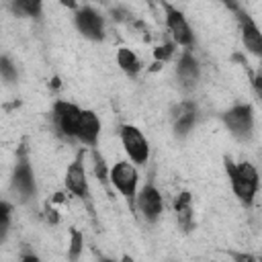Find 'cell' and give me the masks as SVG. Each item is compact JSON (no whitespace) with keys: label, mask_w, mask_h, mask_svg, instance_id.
<instances>
[{"label":"cell","mask_w":262,"mask_h":262,"mask_svg":"<svg viewBox=\"0 0 262 262\" xmlns=\"http://www.w3.org/2000/svg\"><path fill=\"white\" fill-rule=\"evenodd\" d=\"M121 141H123V147L125 151L129 154V158L137 164H143L149 156V145H147V139L143 137V133L133 127V125H123L121 127Z\"/></svg>","instance_id":"1"},{"label":"cell","mask_w":262,"mask_h":262,"mask_svg":"<svg viewBox=\"0 0 262 262\" xmlns=\"http://www.w3.org/2000/svg\"><path fill=\"white\" fill-rule=\"evenodd\" d=\"M111 182L123 196L133 199L137 188V172L129 162H117L111 168Z\"/></svg>","instance_id":"2"},{"label":"cell","mask_w":262,"mask_h":262,"mask_svg":"<svg viewBox=\"0 0 262 262\" xmlns=\"http://www.w3.org/2000/svg\"><path fill=\"white\" fill-rule=\"evenodd\" d=\"M80 113L82 108H78L76 104L72 102H55L53 106V117H55V125L59 127V131L63 135H70V137H76V131H78V123H80Z\"/></svg>","instance_id":"3"},{"label":"cell","mask_w":262,"mask_h":262,"mask_svg":"<svg viewBox=\"0 0 262 262\" xmlns=\"http://www.w3.org/2000/svg\"><path fill=\"white\" fill-rule=\"evenodd\" d=\"M225 125L233 131V135L237 137H248L254 125V115H252V106L250 104H237L231 111L225 113Z\"/></svg>","instance_id":"4"},{"label":"cell","mask_w":262,"mask_h":262,"mask_svg":"<svg viewBox=\"0 0 262 262\" xmlns=\"http://www.w3.org/2000/svg\"><path fill=\"white\" fill-rule=\"evenodd\" d=\"M76 27L88 39H96V41L102 39V33H104L102 16L96 10H92L90 6L78 8V12H76Z\"/></svg>","instance_id":"5"},{"label":"cell","mask_w":262,"mask_h":262,"mask_svg":"<svg viewBox=\"0 0 262 262\" xmlns=\"http://www.w3.org/2000/svg\"><path fill=\"white\" fill-rule=\"evenodd\" d=\"M166 23H168V29H170V33L178 45H190L192 43V33H190V27H188L184 14L170 4H166Z\"/></svg>","instance_id":"6"},{"label":"cell","mask_w":262,"mask_h":262,"mask_svg":"<svg viewBox=\"0 0 262 262\" xmlns=\"http://www.w3.org/2000/svg\"><path fill=\"white\" fill-rule=\"evenodd\" d=\"M66 184L76 196L88 199V180H86V172L82 166V154H78V158L70 164L68 174H66Z\"/></svg>","instance_id":"7"},{"label":"cell","mask_w":262,"mask_h":262,"mask_svg":"<svg viewBox=\"0 0 262 262\" xmlns=\"http://www.w3.org/2000/svg\"><path fill=\"white\" fill-rule=\"evenodd\" d=\"M137 207H139V211L143 213V217L147 221H156L158 215L162 213V196H160L158 188L147 184L137 196Z\"/></svg>","instance_id":"8"},{"label":"cell","mask_w":262,"mask_h":262,"mask_svg":"<svg viewBox=\"0 0 262 262\" xmlns=\"http://www.w3.org/2000/svg\"><path fill=\"white\" fill-rule=\"evenodd\" d=\"M225 170H227V176H229V180H231L233 192H235L246 205H250V203L254 201V194H256L258 186L252 184V182H248L246 178H242V176L237 174V170H235V162H231L229 158H225Z\"/></svg>","instance_id":"9"},{"label":"cell","mask_w":262,"mask_h":262,"mask_svg":"<svg viewBox=\"0 0 262 262\" xmlns=\"http://www.w3.org/2000/svg\"><path fill=\"white\" fill-rule=\"evenodd\" d=\"M100 133V121L92 111H82L80 113V123H78V131L76 137L82 139L88 145H94Z\"/></svg>","instance_id":"10"},{"label":"cell","mask_w":262,"mask_h":262,"mask_svg":"<svg viewBox=\"0 0 262 262\" xmlns=\"http://www.w3.org/2000/svg\"><path fill=\"white\" fill-rule=\"evenodd\" d=\"M12 186L14 190H18L25 199L31 196L35 192V180H33V170L29 166V162L23 158L16 168H14V174H12Z\"/></svg>","instance_id":"11"},{"label":"cell","mask_w":262,"mask_h":262,"mask_svg":"<svg viewBox=\"0 0 262 262\" xmlns=\"http://www.w3.org/2000/svg\"><path fill=\"white\" fill-rule=\"evenodd\" d=\"M239 20H242V37H244L246 47H248L252 53L260 55V53H262V35H260V31H258V27H256L254 20H252L248 14H244V12H239Z\"/></svg>","instance_id":"12"},{"label":"cell","mask_w":262,"mask_h":262,"mask_svg":"<svg viewBox=\"0 0 262 262\" xmlns=\"http://www.w3.org/2000/svg\"><path fill=\"white\" fill-rule=\"evenodd\" d=\"M194 119H196V108L192 102H180L176 108H174V129L178 135H184L188 133V129L194 125Z\"/></svg>","instance_id":"13"},{"label":"cell","mask_w":262,"mask_h":262,"mask_svg":"<svg viewBox=\"0 0 262 262\" xmlns=\"http://www.w3.org/2000/svg\"><path fill=\"white\" fill-rule=\"evenodd\" d=\"M174 209L178 215V223L180 227H184V231H188L192 227V209H190V192H180L174 201Z\"/></svg>","instance_id":"14"},{"label":"cell","mask_w":262,"mask_h":262,"mask_svg":"<svg viewBox=\"0 0 262 262\" xmlns=\"http://www.w3.org/2000/svg\"><path fill=\"white\" fill-rule=\"evenodd\" d=\"M117 63L121 66V70H125L127 74L135 76L139 70H141V61L137 59V55L129 49V47H121L117 51Z\"/></svg>","instance_id":"15"},{"label":"cell","mask_w":262,"mask_h":262,"mask_svg":"<svg viewBox=\"0 0 262 262\" xmlns=\"http://www.w3.org/2000/svg\"><path fill=\"white\" fill-rule=\"evenodd\" d=\"M178 76L190 86L192 82H196V78H199V66H196V61L192 59V55L190 53H184L182 55V59H180V63H178Z\"/></svg>","instance_id":"16"},{"label":"cell","mask_w":262,"mask_h":262,"mask_svg":"<svg viewBox=\"0 0 262 262\" xmlns=\"http://www.w3.org/2000/svg\"><path fill=\"white\" fill-rule=\"evenodd\" d=\"M14 10L23 12L27 16H37L41 12V4L39 2H31V0H20V2H14Z\"/></svg>","instance_id":"17"},{"label":"cell","mask_w":262,"mask_h":262,"mask_svg":"<svg viewBox=\"0 0 262 262\" xmlns=\"http://www.w3.org/2000/svg\"><path fill=\"white\" fill-rule=\"evenodd\" d=\"M82 244H84L82 233L78 229H72V242H70V260L72 262H76L78 256L82 254Z\"/></svg>","instance_id":"18"},{"label":"cell","mask_w":262,"mask_h":262,"mask_svg":"<svg viewBox=\"0 0 262 262\" xmlns=\"http://www.w3.org/2000/svg\"><path fill=\"white\" fill-rule=\"evenodd\" d=\"M10 205L0 201V239H4L6 231H8V225H10Z\"/></svg>","instance_id":"19"},{"label":"cell","mask_w":262,"mask_h":262,"mask_svg":"<svg viewBox=\"0 0 262 262\" xmlns=\"http://www.w3.org/2000/svg\"><path fill=\"white\" fill-rule=\"evenodd\" d=\"M0 76L8 82H12L16 78V70H14V66L10 63L8 57H0Z\"/></svg>","instance_id":"20"},{"label":"cell","mask_w":262,"mask_h":262,"mask_svg":"<svg viewBox=\"0 0 262 262\" xmlns=\"http://www.w3.org/2000/svg\"><path fill=\"white\" fill-rule=\"evenodd\" d=\"M94 174L98 176V180L106 182V164H104L102 156L96 154V151H94Z\"/></svg>","instance_id":"21"},{"label":"cell","mask_w":262,"mask_h":262,"mask_svg":"<svg viewBox=\"0 0 262 262\" xmlns=\"http://www.w3.org/2000/svg\"><path fill=\"white\" fill-rule=\"evenodd\" d=\"M172 51H174V49H172V45L168 43V45L156 47V49H154V57H156L158 61H166V59H168V57L172 55Z\"/></svg>","instance_id":"22"},{"label":"cell","mask_w":262,"mask_h":262,"mask_svg":"<svg viewBox=\"0 0 262 262\" xmlns=\"http://www.w3.org/2000/svg\"><path fill=\"white\" fill-rule=\"evenodd\" d=\"M235 262H256V258L252 254H233Z\"/></svg>","instance_id":"23"},{"label":"cell","mask_w":262,"mask_h":262,"mask_svg":"<svg viewBox=\"0 0 262 262\" xmlns=\"http://www.w3.org/2000/svg\"><path fill=\"white\" fill-rule=\"evenodd\" d=\"M47 219H49L51 223H57V221H59V217H57V211L49 207V209H47Z\"/></svg>","instance_id":"24"},{"label":"cell","mask_w":262,"mask_h":262,"mask_svg":"<svg viewBox=\"0 0 262 262\" xmlns=\"http://www.w3.org/2000/svg\"><path fill=\"white\" fill-rule=\"evenodd\" d=\"M20 262H41V260H39L35 254H25V256L20 258Z\"/></svg>","instance_id":"25"},{"label":"cell","mask_w":262,"mask_h":262,"mask_svg":"<svg viewBox=\"0 0 262 262\" xmlns=\"http://www.w3.org/2000/svg\"><path fill=\"white\" fill-rule=\"evenodd\" d=\"M63 201V192H55V196H53V203H61Z\"/></svg>","instance_id":"26"},{"label":"cell","mask_w":262,"mask_h":262,"mask_svg":"<svg viewBox=\"0 0 262 262\" xmlns=\"http://www.w3.org/2000/svg\"><path fill=\"white\" fill-rule=\"evenodd\" d=\"M121 262H135V260H133V258H131V256H129V254H125V256H123V258H121Z\"/></svg>","instance_id":"27"},{"label":"cell","mask_w":262,"mask_h":262,"mask_svg":"<svg viewBox=\"0 0 262 262\" xmlns=\"http://www.w3.org/2000/svg\"><path fill=\"white\" fill-rule=\"evenodd\" d=\"M51 86H53V88H59V78H53V80H51Z\"/></svg>","instance_id":"28"},{"label":"cell","mask_w":262,"mask_h":262,"mask_svg":"<svg viewBox=\"0 0 262 262\" xmlns=\"http://www.w3.org/2000/svg\"><path fill=\"white\" fill-rule=\"evenodd\" d=\"M100 262H113V260H108V258H100Z\"/></svg>","instance_id":"29"}]
</instances>
